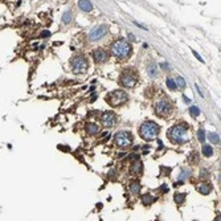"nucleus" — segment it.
Returning a JSON list of instances; mask_svg holds the SVG:
<instances>
[{"mask_svg":"<svg viewBox=\"0 0 221 221\" xmlns=\"http://www.w3.org/2000/svg\"><path fill=\"white\" fill-rule=\"evenodd\" d=\"M101 122H102V125L105 127H113L117 122V117H115V114L111 111H106L102 114V117H101Z\"/></svg>","mask_w":221,"mask_h":221,"instance_id":"nucleus-10","label":"nucleus"},{"mask_svg":"<svg viewBox=\"0 0 221 221\" xmlns=\"http://www.w3.org/2000/svg\"><path fill=\"white\" fill-rule=\"evenodd\" d=\"M172 110V106H171V102L168 99H160L158 101L156 105H155V111L159 117H166L168 115Z\"/></svg>","mask_w":221,"mask_h":221,"instance_id":"nucleus-7","label":"nucleus"},{"mask_svg":"<svg viewBox=\"0 0 221 221\" xmlns=\"http://www.w3.org/2000/svg\"><path fill=\"white\" fill-rule=\"evenodd\" d=\"M107 32H109L107 25H98V26H95V28H93L90 30L89 40L90 41H98V40H101L103 36H106Z\"/></svg>","mask_w":221,"mask_h":221,"instance_id":"nucleus-8","label":"nucleus"},{"mask_svg":"<svg viewBox=\"0 0 221 221\" xmlns=\"http://www.w3.org/2000/svg\"><path fill=\"white\" fill-rule=\"evenodd\" d=\"M197 136H199V140H200L201 143L205 142V131H204V129H200L197 131Z\"/></svg>","mask_w":221,"mask_h":221,"instance_id":"nucleus-25","label":"nucleus"},{"mask_svg":"<svg viewBox=\"0 0 221 221\" xmlns=\"http://www.w3.org/2000/svg\"><path fill=\"white\" fill-rule=\"evenodd\" d=\"M183 99L185 101V103H191V102H192V101L189 99V98H187V97H185V95H183Z\"/></svg>","mask_w":221,"mask_h":221,"instance_id":"nucleus-33","label":"nucleus"},{"mask_svg":"<svg viewBox=\"0 0 221 221\" xmlns=\"http://www.w3.org/2000/svg\"><path fill=\"white\" fill-rule=\"evenodd\" d=\"M189 175H191V171H189V170H185V168H183V171H182V174H180V176H179V178H180V180H182V182H183V180H184V179H187Z\"/></svg>","mask_w":221,"mask_h":221,"instance_id":"nucleus-26","label":"nucleus"},{"mask_svg":"<svg viewBox=\"0 0 221 221\" xmlns=\"http://www.w3.org/2000/svg\"><path fill=\"white\" fill-rule=\"evenodd\" d=\"M208 138H209V140H211L212 143H215V144L220 143V136H219V134H216V132H209Z\"/></svg>","mask_w":221,"mask_h":221,"instance_id":"nucleus-22","label":"nucleus"},{"mask_svg":"<svg viewBox=\"0 0 221 221\" xmlns=\"http://www.w3.org/2000/svg\"><path fill=\"white\" fill-rule=\"evenodd\" d=\"M167 86H168L170 90H175L176 89V83L172 78H167Z\"/></svg>","mask_w":221,"mask_h":221,"instance_id":"nucleus-27","label":"nucleus"},{"mask_svg":"<svg viewBox=\"0 0 221 221\" xmlns=\"http://www.w3.org/2000/svg\"><path fill=\"white\" fill-rule=\"evenodd\" d=\"M208 176H209V174L207 175V171H205V170H203V171H201V176H200L201 179H205V178H208Z\"/></svg>","mask_w":221,"mask_h":221,"instance_id":"nucleus-31","label":"nucleus"},{"mask_svg":"<svg viewBox=\"0 0 221 221\" xmlns=\"http://www.w3.org/2000/svg\"><path fill=\"white\" fill-rule=\"evenodd\" d=\"M147 69H148V74H150V76H151L152 78H155V77L158 76V72H156L158 69H156V65H155V62H151V64H150Z\"/></svg>","mask_w":221,"mask_h":221,"instance_id":"nucleus-19","label":"nucleus"},{"mask_svg":"<svg viewBox=\"0 0 221 221\" xmlns=\"http://www.w3.org/2000/svg\"><path fill=\"white\" fill-rule=\"evenodd\" d=\"M142 171H143V166H142V162L136 159V162L135 163H132V167H131V172L132 174H135V175H140L142 174Z\"/></svg>","mask_w":221,"mask_h":221,"instance_id":"nucleus-14","label":"nucleus"},{"mask_svg":"<svg viewBox=\"0 0 221 221\" xmlns=\"http://www.w3.org/2000/svg\"><path fill=\"white\" fill-rule=\"evenodd\" d=\"M187 132H188V126H185V125H176V126H174L170 130L168 135H170V138H171V140L174 143L182 144V143L187 142V139H188Z\"/></svg>","mask_w":221,"mask_h":221,"instance_id":"nucleus-3","label":"nucleus"},{"mask_svg":"<svg viewBox=\"0 0 221 221\" xmlns=\"http://www.w3.org/2000/svg\"><path fill=\"white\" fill-rule=\"evenodd\" d=\"M160 66H162V69H164V72H166V70H167V72H168V70H170V65L167 64V62H163Z\"/></svg>","mask_w":221,"mask_h":221,"instance_id":"nucleus-28","label":"nucleus"},{"mask_svg":"<svg viewBox=\"0 0 221 221\" xmlns=\"http://www.w3.org/2000/svg\"><path fill=\"white\" fill-rule=\"evenodd\" d=\"M189 113H191V115L193 118L199 117V114H200V109L197 107V106H192V107H189Z\"/></svg>","mask_w":221,"mask_h":221,"instance_id":"nucleus-24","label":"nucleus"},{"mask_svg":"<svg viewBox=\"0 0 221 221\" xmlns=\"http://www.w3.org/2000/svg\"><path fill=\"white\" fill-rule=\"evenodd\" d=\"M196 189L201 193V195H208V193H211V191H212V185L208 183H201V184L197 185Z\"/></svg>","mask_w":221,"mask_h":221,"instance_id":"nucleus-12","label":"nucleus"},{"mask_svg":"<svg viewBox=\"0 0 221 221\" xmlns=\"http://www.w3.org/2000/svg\"><path fill=\"white\" fill-rule=\"evenodd\" d=\"M72 19H73V13L70 11H66L62 15V23L64 24H69L70 21H72Z\"/></svg>","mask_w":221,"mask_h":221,"instance_id":"nucleus-20","label":"nucleus"},{"mask_svg":"<svg viewBox=\"0 0 221 221\" xmlns=\"http://www.w3.org/2000/svg\"><path fill=\"white\" fill-rule=\"evenodd\" d=\"M78 7H79V10H82L83 12H90L93 10V4L89 0H78Z\"/></svg>","mask_w":221,"mask_h":221,"instance_id":"nucleus-13","label":"nucleus"},{"mask_svg":"<svg viewBox=\"0 0 221 221\" xmlns=\"http://www.w3.org/2000/svg\"><path fill=\"white\" fill-rule=\"evenodd\" d=\"M162 191H163V192H168V185L163 184V185H162Z\"/></svg>","mask_w":221,"mask_h":221,"instance_id":"nucleus-32","label":"nucleus"},{"mask_svg":"<svg viewBox=\"0 0 221 221\" xmlns=\"http://www.w3.org/2000/svg\"><path fill=\"white\" fill-rule=\"evenodd\" d=\"M127 99H129V95L123 90H115L109 97V103L113 107H118V106H122L123 103H126Z\"/></svg>","mask_w":221,"mask_h":221,"instance_id":"nucleus-6","label":"nucleus"},{"mask_svg":"<svg viewBox=\"0 0 221 221\" xmlns=\"http://www.w3.org/2000/svg\"><path fill=\"white\" fill-rule=\"evenodd\" d=\"M192 53H193V56H195V57H196V58H197L199 61H200V62H204V60H203V58H201V57H200V54H197V52H195V50H193Z\"/></svg>","mask_w":221,"mask_h":221,"instance_id":"nucleus-29","label":"nucleus"},{"mask_svg":"<svg viewBox=\"0 0 221 221\" xmlns=\"http://www.w3.org/2000/svg\"><path fill=\"white\" fill-rule=\"evenodd\" d=\"M93 57H94L95 62H105L107 60V52L102 49V48H98V49L93 52Z\"/></svg>","mask_w":221,"mask_h":221,"instance_id":"nucleus-11","label":"nucleus"},{"mask_svg":"<svg viewBox=\"0 0 221 221\" xmlns=\"http://www.w3.org/2000/svg\"><path fill=\"white\" fill-rule=\"evenodd\" d=\"M131 45L126 41L125 38H118L117 41L113 42L111 45V53L117 58H129L131 56Z\"/></svg>","mask_w":221,"mask_h":221,"instance_id":"nucleus-1","label":"nucleus"},{"mask_svg":"<svg viewBox=\"0 0 221 221\" xmlns=\"http://www.w3.org/2000/svg\"><path fill=\"white\" fill-rule=\"evenodd\" d=\"M185 201V193H176L175 195V203L176 204H183Z\"/></svg>","mask_w":221,"mask_h":221,"instance_id":"nucleus-23","label":"nucleus"},{"mask_svg":"<svg viewBox=\"0 0 221 221\" xmlns=\"http://www.w3.org/2000/svg\"><path fill=\"white\" fill-rule=\"evenodd\" d=\"M119 82H121V85L125 86V87H132V86H135V83H136V76L131 72L123 73L121 76V78H119Z\"/></svg>","mask_w":221,"mask_h":221,"instance_id":"nucleus-9","label":"nucleus"},{"mask_svg":"<svg viewBox=\"0 0 221 221\" xmlns=\"http://www.w3.org/2000/svg\"><path fill=\"white\" fill-rule=\"evenodd\" d=\"M175 83H176V87H179V89H185V86H187V83H185V79L183 77H176V79H174Z\"/></svg>","mask_w":221,"mask_h":221,"instance_id":"nucleus-17","label":"nucleus"},{"mask_svg":"<svg viewBox=\"0 0 221 221\" xmlns=\"http://www.w3.org/2000/svg\"><path fill=\"white\" fill-rule=\"evenodd\" d=\"M98 131H99V127L95 123H87L86 125V132L89 135H95Z\"/></svg>","mask_w":221,"mask_h":221,"instance_id":"nucleus-15","label":"nucleus"},{"mask_svg":"<svg viewBox=\"0 0 221 221\" xmlns=\"http://www.w3.org/2000/svg\"><path fill=\"white\" fill-rule=\"evenodd\" d=\"M140 188H142L140 187V183L136 182V180L130 184V192L132 193V195H138V193L140 192Z\"/></svg>","mask_w":221,"mask_h":221,"instance_id":"nucleus-16","label":"nucleus"},{"mask_svg":"<svg viewBox=\"0 0 221 221\" xmlns=\"http://www.w3.org/2000/svg\"><path fill=\"white\" fill-rule=\"evenodd\" d=\"M50 36V32L49 30H44V32L41 33V37H49Z\"/></svg>","mask_w":221,"mask_h":221,"instance_id":"nucleus-30","label":"nucleus"},{"mask_svg":"<svg viewBox=\"0 0 221 221\" xmlns=\"http://www.w3.org/2000/svg\"><path fill=\"white\" fill-rule=\"evenodd\" d=\"M70 65H72L73 73H76V74L85 73L86 70H87V66H89V64H87V60L85 58V57H82V56L74 57V58L72 60V62H70Z\"/></svg>","mask_w":221,"mask_h":221,"instance_id":"nucleus-5","label":"nucleus"},{"mask_svg":"<svg viewBox=\"0 0 221 221\" xmlns=\"http://www.w3.org/2000/svg\"><path fill=\"white\" fill-rule=\"evenodd\" d=\"M154 200H155V197H152L151 195H144V196H142V203L144 205H151L152 203H154Z\"/></svg>","mask_w":221,"mask_h":221,"instance_id":"nucleus-21","label":"nucleus"},{"mask_svg":"<svg viewBox=\"0 0 221 221\" xmlns=\"http://www.w3.org/2000/svg\"><path fill=\"white\" fill-rule=\"evenodd\" d=\"M160 127L155 122H144L139 129V134L144 140H154L158 136Z\"/></svg>","mask_w":221,"mask_h":221,"instance_id":"nucleus-2","label":"nucleus"},{"mask_svg":"<svg viewBox=\"0 0 221 221\" xmlns=\"http://www.w3.org/2000/svg\"><path fill=\"white\" fill-rule=\"evenodd\" d=\"M203 155L207 156V158L212 156V155H213V148H212L209 144H204V146H203Z\"/></svg>","mask_w":221,"mask_h":221,"instance_id":"nucleus-18","label":"nucleus"},{"mask_svg":"<svg viewBox=\"0 0 221 221\" xmlns=\"http://www.w3.org/2000/svg\"><path fill=\"white\" fill-rule=\"evenodd\" d=\"M129 37H130V40H135V36H132V34H131V33L129 34Z\"/></svg>","mask_w":221,"mask_h":221,"instance_id":"nucleus-34","label":"nucleus"},{"mask_svg":"<svg viewBox=\"0 0 221 221\" xmlns=\"http://www.w3.org/2000/svg\"><path fill=\"white\" fill-rule=\"evenodd\" d=\"M114 140H115V144L118 147H130L132 143V135L130 134L129 131H119L114 136Z\"/></svg>","mask_w":221,"mask_h":221,"instance_id":"nucleus-4","label":"nucleus"}]
</instances>
